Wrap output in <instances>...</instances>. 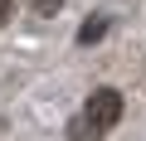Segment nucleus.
Here are the masks:
<instances>
[{
    "instance_id": "obj_1",
    "label": "nucleus",
    "mask_w": 146,
    "mask_h": 141,
    "mask_svg": "<svg viewBox=\"0 0 146 141\" xmlns=\"http://www.w3.org/2000/svg\"><path fill=\"white\" fill-rule=\"evenodd\" d=\"M117 122H122V93L98 88V93H88L83 112L68 122V141H102Z\"/></svg>"
},
{
    "instance_id": "obj_2",
    "label": "nucleus",
    "mask_w": 146,
    "mask_h": 141,
    "mask_svg": "<svg viewBox=\"0 0 146 141\" xmlns=\"http://www.w3.org/2000/svg\"><path fill=\"white\" fill-rule=\"evenodd\" d=\"M102 34H107V20H102V15H88L83 29H78V44H98Z\"/></svg>"
},
{
    "instance_id": "obj_3",
    "label": "nucleus",
    "mask_w": 146,
    "mask_h": 141,
    "mask_svg": "<svg viewBox=\"0 0 146 141\" xmlns=\"http://www.w3.org/2000/svg\"><path fill=\"white\" fill-rule=\"evenodd\" d=\"M29 10H34V15H44V20H54V15L63 10V0H29Z\"/></svg>"
},
{
    "instance_id": "obj_4",
    "label": "nucleus",
    "mask_w": 146,
    "mask_h": 141,
    "mask_svg": "<svg viewBox=\"0 0 146 141\" xmlns=\"http://www.w3.org/2000/svg\"><path fill=\"white\" fill-rule=\"evenodd\" d=\"M10 10H15V0H0V24L10 20Z\"/></svg>"
}]
</instances>
